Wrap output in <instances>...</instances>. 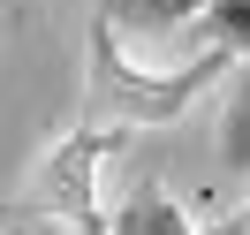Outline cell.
<instances>
[{
	"instance_id": "3957f363",
	"label": "cell",
	"mask_w": 250,
	"mask_h": 235,
	"mask_svg": "<svg viewBox=\"0 0 250 235\" xmlns=\"http://www.w3.org/2000/svg\"><path fill=\"white\" fill-rule=\"evenodd\" d=\"M114 235H197L182 220V205L167 197V190H137V197L122 205V220H114Z\"/></svg>"
},
{
	"instance_id": "8992f818",
	"label": "cell",
	"mask_w": 250,
	"mask_h": 235,
	"mask_svg": "<svg viewBox=\"0 0 250 235\" xmlns=\"http://www.w3.org/2000/svg\"><path fill=\"white\" fill-rule=\"evenodd\" d=\"M38 235H68V228H38Z\"/></svg>"
},
{
	"instance_id": "5b68a950",
	"label": "cell",
	"mask_w": 250,
	"mask_h": 235,
	"mask_svg": "<svg viewBox=\"0 0 250 235\" xmlns=\"http://www.w3.org/2000/svg\"><path fill=\"white\" fill-rule=\"evenodd\" d=\"M220 235H250V205H243V213H235V220H228Z\"/></svg>"
},
{
	"instance_id": "7a4b0ae2",
	"label": "cell",
	"mask_w": 250,
	"mask_h": 235,
	"mask_svg": "<svg viewBox=\"0 0 250 235\" xmlns=\"http://www.w3.org/2000/svg\"><path fill=\"white\" fill-rule=\"evenodd\" d=\"M220 167H228V174H250V61L235 68L228 99H220Z\"/></svg>"
},
{
	"instance_id": "277c9868",
	"label": "cell",
	"mask_w": 250,
	"mask_h": 235,
	"mask_svg": "<svg viewBox=\"0 0 250 235\" xmlns=\"http://www.w3.org/2000/svg\"><path fill=\"white\" fill-rule=\"evenodd\" d=\"M197 31L212 38V53H228V61H250V0H212Z\"/></svg>"
},
{
	"instance_id": "6da1fadb",
	"label": "cell",
	"mask_w": 250,
	"mask_h": 235,
	"mask_svg": "<svg viewBox=\"0 0 250 235\" xmlns=\"http://www.w3.org/2000/svg\"><path fill=\"white\" fill-rule=\"evenodd\" d=\"M205 8L212 0H106V23L129 38H182L205 23Z\"/></svg>"
}]
</instances>
